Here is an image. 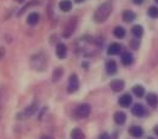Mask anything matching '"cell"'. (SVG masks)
Masks as SVG:
<instances>
[{
  "instance_id": "cell-14",
  "label": "cell",
  "mask_w": 158,
  "mask_h": 139,
  "mask_svg": "<svg viewBox=\"0 0 158 139\" xmlns=\"http://www.w3.org/2000/svg\"><path fill=\"white\" fill-rule=\"evenodd\" d=\"M106 71L108 75H114L117 72V63L114 60H108L106 62Z\"/></svg>"
},
{
  "instance_id": "cell-28",
  "label": "cell",
  "mask_w": 158,
  "mask_h": 139,
  "mask_svg": "<svg viewBox=\"0 0 158 139\" xmlns=\"http://www.w3.org/2000/svg\"><path fill=\"white\" fill-rule=\"evenodd\" d=\"M4 56H5V48L0 46V60L4 59Z\"/></svg>"
},
{
  "instance_id": "cell-16",
  "label": "cell",
  "mask_w": 158,
  "mask_h": 139,
  "mask_svg": "<svg viewBox=\"0 0 158 139\" xmlns=\"http://www.w3.org/2000/svg\"><path fill=\"white\" fill-rule=\"evenodd\" d=\"M146 101H147V104H148L152 109H155V107H157V105H158V97L155 93H150V94L147 95V98H146Z\"/></svg>"
},
{
  "instance_id": "cell-5",
  "label": "cell",
  "mask_w": 158,
  "mask_h": 139,
  "mask_svg": "<svg viewBox=\"0 0 158 139\" xmlns=\"http://www.w3.org/2000/svg\"><path fill=\"white\" fill-rule=\"evenodd\" d=\"M79 89V80L78 76L76 73L71 75L69 80H68V88H67V92L68 93H74Z\"/></svg>"
},
{
  "instance_id": "cell-24",
  "label": "cell",
  "mask_w": 158,
  "mask_h": 139,
  "mask_svg": "<svg viewBox=\"0 0 158 139\" xmlns=\"http://www.w3.org/2000/svg\"><path fill=\"white\" fill-rule=\"evenodd\" d=\"M113 34H114V37L116 38H119V39H122V38H124L125 37V29L123 28V27H116L114 29H113Z\"/></svg>"
},
{
  "instance_id": "cell-3",
  "label": "cell",
  "mask_w": 158,
  "mask_h": 139,
  "mask_svg": "<svg viewBox=\"0 0 158 139\" xmlns=\"http://www.w3.org/2000/svg\"><path fill=\"white\" fill-rule=\"evenodd\" d=\"M77 24H78L77 17L69 19V21L67 22V24H66V27H64V29H63V37H64V38H69V37L74 33V31H76V28H77Z\"/></svg>"
},
{
  "instance_id": "cell-12",
  "label": "cell",
  "mask_w": 158,
  "mask_h": 139,
  "mask_svg": "<svg viewBox=\"0 0 158 139\" xmlns=\"http://www.w3.org/2000/svg\"><path fill=\"white\" fill-rule=\"evenodd\" d=\"M122 17H123V21H124V22L130 23V22H133V21L136 19V15H135V12L131 11V10H125V11H123Z\"/></svg>"
},
{
  "instance_id": "cell-21",
  "label": "cell",
  "mask_w": 158,
  "mask_h": 139,
  "mask_svg": "<svg viewBox=\"0 0 158 139\" xmlns=\"http://www.w3.org/2000/svg\"><path fill=\"white\" fill-rule=\"evenodd\" d=\"M131 33H133V36H134L135 38H141L142 34H143V28H142V26H140V24L134 26V27L131 28Z\"/></svg>"
},
{
  "instance_id": "cell-35",
  "label": "cell",
  "mask_w": 158,
  "mask_h": 139,
  "mask_svg": "<svg viewBox=\"0 0 158 139\" xmlns=\"http://www.w3.org/2000/svg\"><path fill=\"white\" fill-rule=\"evenodd\" d=\"M147 139H155V138H152V137H150V138H147Z\"/></svg>"
},
{
  "instance_id": "cell-36",
  "label": "cell",
  "mask_w": 158,
  "mask_h": 139,
  "mask_svg": "<svg viewBox=\"0 0 158 139\" xmlns=\"http://www.w3.org/2000/svg\"><path fill=\"white\" fill-rule=\"evenodd\" d=\"M155 1H156V2H157V4H158V0H155Z\"/></svg>"
},
{
  "instance_id": "cell-2",
  "label": "cell",
  "mask_w": 158,
  "mask_h": 139,
  "mask_svg": "<svg viewBox=\"0 0 158 139\" xmlns=\"http://www.w3.org/2000/svg\"><path fill=\"white\" fill-rule=\"evenodd\" d=\"M31 62H32V67L34 70H37V71H44L46 68V65H48L46 58H45L44 54H37V55H34L32 58Z\"/></svg>"
},
{
  "instance_id": "cell-4",
  "label": "cell",
  "mask_w": 158,
  "mask_h": 139,
  "mask_svg": "<svg viewBox=\"0 0 158 139\" xmlns=\"http://www.w3.org/2000/svg\"><path fill=\"white\" fill-rule=\"evenodd\" d=\"M91 112V107L88 104H81L76 109V115L78 119H86Z\"/></svg>"
},
{
  "instance_id": "cell-10",
  "label": "cell",
  "mask_w": 158,
  "mask_h": 139,
  "mask_svg": "<svg viewBox=\"0 0 158 139\" xmlns=\"http://www.w3.org/2000/svg\"><path fill=\"white\" fill-rule=\"evenodd\" d=\"M56 55L59 59H64L67 56V46L62 43H59L56 45Z\"/></svg>"
},
{
  "instance_id": "cell-7",
  "label": "cell",
  "mask_w": 158,
  "mask_h": 139,
  "mask_svg": "<svg viewBox=\"0 0 158 139\" xmlns=\"http://www.w3.org/2000/svg\"><path fill=\"white\" fill-rule=\"evenodd\" d=\"M120 51H122V45L119 43H112L107 49V54L111 56L118 55V54H120Z\"/></svg>"
},
{
  "instance_id": "cell-1",
  "label": "cell",
  "mask_w": 158,
  "mask_h": 139,
  "mask_svg": "<svg viewBox=\"0 0 158 139\" xmlns=\"http://www.w3.org/2000/svg\"><path fill=\"white\" fill-rule=\"evenodd\" d=\"M111 12H112V4L110 1H106L96 9L94 14V20L96 23H102L110 17Z\"/></svg>"
},
{
  "instance_id": "cell-22",
  "label": "cell",
  "mask_w": 158,
  "mask_h": 139,
  "mask_svg": "<svg viewBox=\"0 0 158 139\" xmlns=\"http://www.w3.org/2000/svg\"><path fill=\"white\" fill-rule=\"evenodd\" d=\"M62 75H63V68H62V67L55 68L54 72H52V76H51V80H52V82H57V80H60V78L62 77Z\"/></svg>"
},
{
  "instance_id": "cell-15",
  "label": "cell",
  "mask_w": 158,
  "mask_h": 139,
  "mask_svg": "<svg viewBox=\"0 0 158 139\" xmlns=\"http://www.w3.org/2000/svg\"><path fill=\"white\" fill-rule=\"evenodd\" d=\"M40 20V15L38 12H32V14H29L28 15V17H27V23L29 24V26H35Z\"/></svg>"
},
{
  "instance_id": "cell-30",
  "label": "cell",
  "mask_w": 158,
  "mask_h": 139,
  "mask_svg": "<svg viewBox=\"0 0 158 139\" xmlns=\"http://www.w3.org/2000/svg\"><path fill=\"white\" fill-rule=\"evenodd\" d=\"M133 2H134L135 5H141V4L143 2V0H133Z\"/></svg>"
},
{
  "instance_id": "cell-20",
  "label": "cell",
  "mask_w": 158,
  "mask_h": 139,
  "mask_svg": "<svg viewBox=\"0 0 158 139\" xmlns=\"http://www.w3.org/2000/svg\"><path fill=\"white\" fill-rule=\"evenodd\" d=\"M71 138L72 139H85V134L80 128H74L71 131Z\"/></svg>"
},
{
  "instance_id": "cell-9",
  "label": "cell",
  "mask_w": 158,
  "mask_h": 139,
  "mask_svg": "<svg viewBox=\"0 0 158 139\" xmlns=\"http://www.w3.org/2000/svg\"><path fill=\"white\" fill-rule=\"evenodd\" d=\"M124 80H113L111 83H110V87H111V89L113 90V92H120V90H123L124 89Z\"/></svg>"
},
{
  "instance_id": "cell-33",
  "label": "cell",
  "mask_w": 158,
  "mask_h": 139,
  "mask_svg": "<svg viewBox=\"0 0 158 139\" xmlns=\"http://www.w3.org/2000/svg\"><path fill=\"white\" fill-rule=\"evenodd\" d=\"M15 1H17V2H20V4H22V2H24V0H15Z\"/></svg>"
},
{
  "instance_id": "cell-6",
  "label": "cell",
  "mask_w": 158,
  "mask_h": 139,
  "mask_svg": "<svg viewBox=\"0 0 158 139\" xmlns=\"http://www.w3.org/2000/svg\"><path fill=\"white\" fill-rule=\"evenodd\" d=\"M37 109H38V106H37V104H32V105H29L24 111H22L19 114V116H17V119H28V117H31L33 114H35V111H37Z\"/></svg>"
},
{
  "instance_id": "cell-34",
  "label": "cell",
  "mask_w": 158,
  "mask_h": 139,
  "mask_svg": "<svg viewBox=\"0 0 158 139\" xmlns=\"http://www.w3.org/2000/svg\"><path fill=\"white\" fill-rule=\"evenodd\" d=\"M74 1H76V2H78V4H80V2H83L84 0H74Z\"/></svg>"
},
{
  "instance_id": "cell-27",
  "label": "cell",
  "mask_w": 158,
  "mask_h": 139,
  "mask_svg": "<svg viewBox=\"0 0 158 139\" xmlns=\"http://www.w3.org/2000/svg\"><path fill=\"white\" fill-rule=\"evenodd\" d=\"M139 45H140V41H139V39H131V40H130V48H131V49L136 50V49L139 48Z\"/></svg>"
},
{
  "instance_id": "cell-8",
  "label": "cell",
  "mask_w": 158,
  "mask_h": 139,
  "mask_svg": "<svg viewBox=\"0 0 158 139\" xmlns=\"http://www.w3.org/2000/svg\"><path fill=\"white\" fill-rule=\"evenodd\" d=\"M131 111H133V115H135L136 117H143L146 115V109L141 104H135L133 106V110Z\"/></svg>"
},
{
  "instance_id": "cell-17",
  "label": "cell",
  "mask_w": 158,
  "mask_h": 139,
  "mask_svg": "<svg viewBox=\"0 0 158 139\" xmlns=\"http://www.w3.org/2000/svg\"><path fill=\"white\" fill-rule=\"evenodd\" d=\"M125 121H127V115L124 114V112H122V111H117L116 114H114V122L119 124V126H122V124H124L125 123Z\"/></svg>"
},
{
  "instance_id": "cell-32",
  "label": "cell",
  "mask_w": 158,
  "mask_h": 139,
  "mask_svg": "<svg viewBox=\"0 0 158 139\" xmlns=\"http://www.w3.org/2000/svg\"><path fill=\"white\" fill-rule=\"evenodd\" d=\"M153 131H155V133L157 134V137H158V124L156 126V127H155V128H153Z\"/></svg>"
},
{
  "instance_id": "cell-25",
  "label": "cell",
  "mask_w": 158,
  "mask_h": 139,
  "mask_svg": "<svg viewBox=\"0 0 158 139\" xmlns=\"http://www.w3.org/2000/svg\"><path fill=\"white\" fill-rule=\"evenodd\" d=\"M147 15L151 19H158V7L157 6H151L147 10Z\"/></svg>"
},
{
  "instance_id": "cell-29",
  "label": "cell",
  "mask_w": 158,
  "mask_h": 139,
  "mask_svg": "<svg viewBox=\"0 0 158 139\" xmlns=\"http://www.w3.org/2000/svg\"><path fill=\"white\" fill-rule=\"evenodd\" d=\"M99 139H111V138H110V136H108L107 133H102L99 137Z\"/></svg>"
},
{
  "instance_id": "cell-26",
  "label": "cell",
  "mask_w": 158,
  "mask_h": 139,
  "mask_svg": "<svg viewBox=\"0 0 158 139\" xmlns=\"http://www.w3.org/2000/svg\"><path fill=\"white\" fill-rule=\"evenodd\" d=\"M38 4H39V1H38V0H35V1H31L29 4H27L26 6H23V7L21 9V11L19 12V15H22L23 12H26V11L28 10V7H31V6H34V5H38Z\"/></svg>"
},
{
  "instance_id": "cell-13",
  "label": "cell",
  "mask_w": 158,
  "mask_h": 139,
  "mask_svg": "<svg viewBox=\"0 0 158 139\" xmlns=\"http://www.w3.org/2000/svg\"><path fill=\"white\" fill-rule=\"evenodd\" d=\"M118 102L120 106H123V107H128V106H130V104L133 102V98H131L130 94H124V95H122V97L119 98Z\"/></svg>"
},
{
  "instance_id": "cell-23",
  "label": "cell",
  "mask_w": 158,
  "mask_h": 139,
  "mask_svg": "<svg viewBox=\"0 0 158 139\" xmlns=\"http://www.w3.org/2000/svg\"><path fill=\"white\" fill-rule=\"evenodd\" d=\"M133 94L135 97H138V98H142L145 95V88L142 85H139V84L133 87Z\"/></svg>"
},
{
  "instance_id": "cell-11",
  "label": "cell",
  "mask_w": 158,
  "mask_h": 139,
  "mask_svg": "<svg viewBox=\"0 0 158 139\" xmlns=\"http://www.w3.org/2000/svg\"><path fill=\"white\" fill-rule=\"evenodd\" d=\"M129 134L133 136L134 138H141L143 136V129L139 126H131L129 128Z\"/></svg>"
},
{
  "instance_id": "cell-18",
  "label": "cell",
  "mask_w": 158,
  "mask_h": 139,
  "mask_svg": "<svg viewBox=\"0 0 158 139\" xmlns=\"http://www.w3.org/2000/svg\"><path fill=\"white\" fill-rule=\"evenodd\" d=\"M133 61H134L133 54H130V53H128V51H127V53H123V55H122V63H123L124 66L131 65Z\"/></svg>"
},
{
  "instance_id": "cell-31",
  "label": "cell",
  "mask_w": 158,
  "mask_h": 139,
  "mask_svg": "<svg viewBox=\"0 0 158 139\" xmlns=\"http://www.w3.org/2000/svg\"><path fill=\"white\" fill-rule=\"evenodd\" d=\"M39 139H54V138L50 137V136H43V137H40Z\"/></svg>"
},
{
  "instance_id": "cell-19",
  "label": "cell",
  "mask_w": 158,
  "mask_h": 139,
  "mask_svg": "<svg viewBox=\"0 0 158 139\" xmlns=\"http://www.w3.org/2000/svg\"><path fill=\"white\" fill-rule=\"evenodd\" d=\"M59 7L61 11L68 12L69 10H72V2H71L69 0H62V1H60Z\"/></svg>"
}]
</instances>
